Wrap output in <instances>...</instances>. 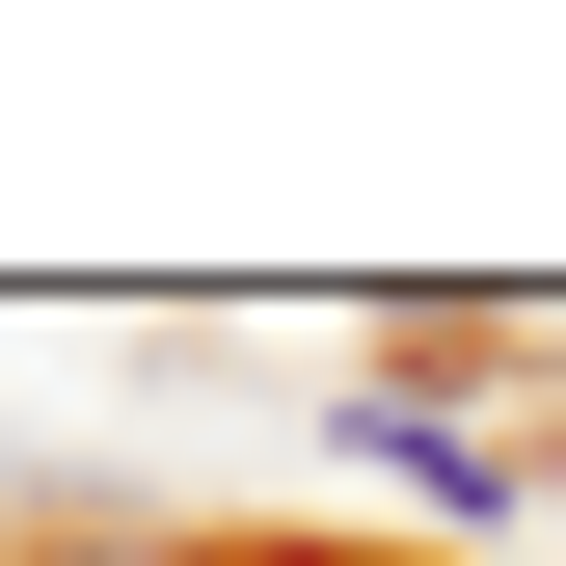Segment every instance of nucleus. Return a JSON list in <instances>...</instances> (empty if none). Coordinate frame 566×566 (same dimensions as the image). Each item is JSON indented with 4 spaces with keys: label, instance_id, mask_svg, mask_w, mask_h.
Here are the masks:
<instances>
[{
    "label": "nucleus",
    "instance_id": "obj_2",
    "mask_svg": "<svg viewBox=\"0 0 566 566\" xmlns=\"http://www.w3.org/2000/svg\"><path fill=\"white\" fill-rule=\"evenodd\" d=\"M539 485H566V432H539Z\"/></svg>",
    "mask_w": 566,
    "mask_h": 566
},
{
    "label": "nucleus",
    "instance_id": "obj_1",
    "mask_svg": "<svg viewBox=\"0 0 566 566\" xmlns=\"http://www.w3.org/2000/svg\"><path fill=\"white\" fill-rule=\"evenodd\" d=\"M28 566H217V539H28Z\"/></svg>",
    "mask_w": 566,
    "mask_h": 566
}]
</instances>
